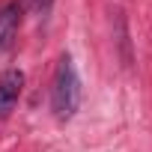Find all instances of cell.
<instances>
[{"label":"cell","instance_id":"7a4b0ae2","mask_svg":"<svg viewBox=\"0 0 152 152\" xmlns=\"http://www.w3.org/2000/svg\"><path fill=\"white\" fill-rule=\"evenodd\" d=\"M21 90H24V75L18 69H9L0 75V116H9V110L18 104Z\"/></svg>","mask_w":152,"mask_h":152},{"label":"cell","instance_id":"3957f363","mask_svg":"<svg viewBox=\"0 0 152 152\" xmlns=\"http://www.w3.org/2000/svg\"><path fill=\"white\" fill-rule=\"evenodd\" d=\"M18 24H21V6L18 3H6L0 9V51L12 45V39L18 33Z\"/></svg>","mask_w":152,"mask_h":152},{"label":"cell","instance_id":"6da1fadb","mask_svg":"<svg viewBox=\"0 0 152 152\" xmlns=\"http://www.w3.org/2000/svg\"><path fill=\"white\" fill-rule=\"evenodd\" d=\"M81 104V81L78 72H75V63L69 54L60 57L57 72H54V87H51V107L57 113V119H72L75 110Z\"/></svg>","mask_w":152,"mask_h":152}]
</instances>
